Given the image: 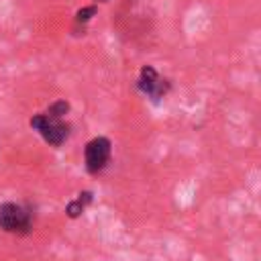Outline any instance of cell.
<instances>
[{
  "mask_svg": "<svg viewBox=\"0 0 261 261\" xmlns=\"http://www.w3.org/2000/svg\"><path fill=\"white\" fill-rule=\"evenodd\" d=\"M0 228L4 232H10V234H29L31 228H33V218H31V212L20 206V204H14V202H4L0 204Z\"/></svg>",
  "mask_w": 261,
  "mask_h": 261,
  "instance_id": "cell-1",
  "label": "cell"
},
{
  "mask_svg": "<svg viewBox=\"0 0 261 261\" xmlns=\"http://www.w3.org/2000/svg\"><path fill=\"white\" fill-rule=\"evenodd\" d=\"M31 128L39 130V135L53 147H59L63 145V141L69 137V124H65L61 118H53L49 114H35L31 120H29Z\"/></svg>",
  "mask_w": 261,
  "mask_h": 261,
  "instance_id": "cell-2",
  "label": "cell"
},
{
  "mask_svg": "<svg viewBox=\"0 0 261 261\" xmlns=\"http://www.w3.org/2000/svg\"><path fill=\"white\" fill-rule=\"evenodd\" d=\"M110 151H112V145L106 137H94L92 141H88V145L84 149V159H86L88 173L102 171L106 167L108 159H110Z\"/></svg>",
  "mask_w": 261,
  "mask_h": 261,
  "instance_id": "cell-3",
  "label": "cell"
},
{
  "mask_svg": "<svg viewBox=\"0 0 261 261\" xmlns=\"http://www.w3.org/2000/svg\"><path fill=\"white\" fill-rule=\"evenodd\" d=\"M137 86H139V90H141L143 94H147L153 102H159V100L167 94V90H169V82H167V80H161V77L157 75V71H155L151 65H145V67L141 69V75H139V80H137Z\"/></svg>",
  "mask_w": 261,
  "mask_h": 261,
  "instance_id": "cell-4",
  "label": "cell"
},
{
  "mask_svg": "<svg viewBox=\"0 0 261 261\" xmlns=\"http://www.w3.org/2000/svg\"><path fill=\"white\" fill-rule=\"evenodd\" d=\"M90 202H92V192H80V196H77L73 202L67 204V208H65L67 216H69V218H77V216L82 214V210H84Z\"/></svg>",
  "mask_w": 261,
  "mask_h": 261,
  "instance_id": "cell-5",
  "label": "cell"
},
{
  "mask_svg": "<svg viewBox=\"0 0 261 261\" xmlns=\"http://www.w3.org/2000/svg\"><path fill=\"white\" fill-rule=\"evenodd\" d=\"M67 112H69V104H67L65 100H57V102H53V104L47 108L45 114H49V116H53V118H63Z\"/></svg>",
  "mask_w": 261,
  "mask_h": 261,
  "instance_id": "cell-6",
  "label": "cell"
},
{
  "mask_svg": "<svg viewBox=\"0 0 261 261\" xmlns=\"http://www.w3.org/2000/svg\"><path fill=\"white\" fill-rule=\"evenodd\" d=\"M94 14H96V6H84V8H80V10H77L75 20H77V22H88Z\"/></svg>",
  "mask_w": 261,
  "mask_h": 261,
  "instance_id": "cell-7",
  "label": "cell"
},
{
  "mask_svg": "<svg viewBox=\"0 0 261 261\" xmlns=\"http://www.w3.org/2000/svg\"><path fill=\"white\" fill-rule=\"evenodd\" d=\"M98 2H104V0H98Z\"/></svg>",
  "mask_w": 261,
  "mask_h": 261,
  "instance_id": "cell-8",
  "label": "cell"
}]
</instances>
